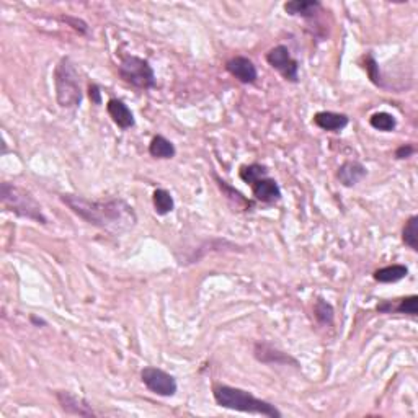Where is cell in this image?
I'll list each match as a JSON object with an SVG mask.
<instances>
[{
    "label": "cell",
    "mask_w": 418,
    "mask_h": 418,
    "mask_svg": "<svg viewBox=\"0 0 418 418\" xmlns=\"http://www.w3.org/2000/svg\"><path fill=\"white\" fill-rule=\"evenodd\" d=\"M0 201H2L3 208L14 213L15 216L30 219L38 224H47V218L43 213L41 205L25 188L16 187L10 182H3L0 185Z\"/></svg>",
    "instance_id": "obj_4"
},
{
    "label": "cell",
    "mask_w": 418,
    "mask_h": 418,
    "mask_svg": "<svg viewBox=\"0 0 418 418\" xmlns=\"http://www.w3.org/2000/svg\"><path fill=\"white\" fill-rule=\"evenodd\" d=\"M314 316H316L317 322L322 325H332L335 321V309L329 301L324 297H317L316 304H314Z\"/></svg>",
    "instance_id": "obj_19"
},
{
    "label": "cell",
    "mask_w": 418,
    "mask_h": 418,
    "mask_svg": "<svg viewBox=\"0 0 418 418\" xmlns=\"http://www.w3.org/2000/svg\"><path fill=\"white\" fill-rule=\"evenodd\" d=\"M402 240L413 252L418 250V216H410L402 229Z\"/></svg>",
    "instance_id": "obj_22"
},
{
    "label": "cell",
    "mask_w": 418,
    "mask_h": 418,
    "mask_svg": "<svg viewBox=\"0 0 418 418\" xmlns=\"http://www.w3.org/2000/svg\"><path fill=\"white\" fill-rule=\"evenodd\" d=\"M253 356L257 358V361L264 364H279V366H290L292 364L294 368H299V363H297L296 358H292L288 353H284L278 348L271 347L270 343L265 342H258L253 347Z\"/></svg>",
    "instance_id": "obj_8"
},
{
    "label": "cell",
    "mask_w": 418,
    "mask_h": 418,
    "mask_svg": "<svg viewBox=\"0 0 418 418\" xmlns=\"http://www.w3.org/2000/svg\"><path fill=\"white\" fill-rule=\"evenodd\" d=\"M369 124H371V128L378 129V131L391 132L397 128V119H395L394 115L386 113V111H378V113H374L369 118Z\"/></svg>",
    "instance_id": "obj_20"
},
{
    "label": "cell",
    "mask_w": 418,
    "mask_h": 418,
    "mask_svg": "<svg viewBox=\"0 0 418 418\" xmlns=\"http://www.w3.org/2000/svg\"><path fill=\"white\" fill-rule=\"evenodd\" d=\"M30 321H32V324L34 327H45L46 325V321H45V318H41V317L32 316V317H30Z\"/></svg>",
    "instance_id": "obj_28"
},
{
    "label": "cell",
    "mask_w": 418,
    "mask_h": 418,
    "mask_svg": "<svg viewBox=\"0 0 418 418\" xmlns=\"http://www.w3.org/2000/svg\"><path fill=\"white\" fill-rule=\"evenodd\" d=\"M268 175V169H266L265 165H260V163H250V165H244L240 167L239 176L242 182H245L247 185L255 183L257 180L264 178V176Z\"/></svg>",
    "instance_id": "obj_21"
},
{
    "label": "cell",
    "mask_w": 418,
    "mask_h": 418,
    "mask_svg": "<svg viewBox=\"0 0 418 418\" xmlns=\"http://www.w3.org/2000/svg\"><path fill=\"white\" fill-rule=\"evenodd\" d=\"M413 154H415V148H413L412 144H402L395 150V159H397V161H404V159L412 157Z\"/></svg>",
    "instance_id": "obj_26"
},
{
    "label": "cell",
    "mask_w": 418,
    "mask_h": 418,
    "mask_svg": "<svg viewBox=\"0 0 418 418\" xmlns=\"http://www.w3.org/2000/svg\"><path fill=\"white\" fill-rule=\"evenodd\" d=\"M149 154L152 155L154 159H159V161H169V159L175 157L176 149L174 142L167 139V137L157 135L152 137V141H150Z\"/></svg>",
    "instance_id": "obj_16"
},
{
    "label": "cell",
    "mask_w": 418,
    "mask_h": 418,
    "mask_svg": "<svg viewBox=\"0 0 418 418\" xmlns=\"http://www.w3.org/2000/svg\"><path fill=\"white\" fill-rule=\"evenodd\" d=\"M250 188H252V193H253V196H255V200L260 202H265V205H273V202H278L283 196L281 188H279L277 180L271 178L270 175L257 180L255 183L250 185Z\"/></svg>",
    "instance_id": "obj_11"
},
{
    "label": "cell",
    "mask_w": 418,
    "mask_h": 418,
    "mask_svg": "<svg viewBox=\"0 0 418 418\" xmlns=\"http://www.w3.org/2000/svg\"><path fill=\"white\" fill-rule=\"evenodd\" d=\"M226 69L240 84H255L258 79L257 66L253 64L252 59L245 58V56H234V58L226 62Z\"/></svg>",
    "instance_id": "obj_9"
},
{
    "label": "cell",
    "mask_w": 418,
    "mask_h": 418,
    "mask_svg": "<svg viewBox=\"0 0 418 418\" xmlns=\"http://www.w3.org/2000/svg\"><path fill=\"white\" fill-rule=\"evenodd\" d=\"M56 399H58L61 408L69 415L77 417H95V412L87 400L79 397V395L72 394L71 391H58L56 392Z\"/></svg>",
    "instance_id": "obj_10"
},
{
    "label": "cell",
    "mask_w": 418,
    "mask_h": 418,
    "mask_svg": "<svg viewBox=\"0 0 418 418\" xmlns=\"http://www.w3.org/2000/svg\"><path fill=\"white\" fill-rule=\"evenodd\" d=\"M62 21H66V23H69V27H72L76 32H79L82 34H85L89 32L87 23L82 21L80 19H76V16H62Z\"/></svg>",
    "instance_id": "obj_25"
},
{
    "label": "cell",
    "mask_w": 418,
    "mask_h": 418,
    "mask_svg": "<svg viewBox=\"0 0 418 418\" xmlns=\"http://www.w3.org/2000/svg\"><path fill=\"white\" fill-rule=\"evenodd\" d=\"M141 381L150 392L161 395V397H174L178 391L176 379L163 369L154 368V366H148V368L142 369Z\"/></svg>",
    "instance_id": "obj_6"
},
{
    "label": "cell",
    "mask_w": 418,
    "mask_h": 418,
    "mask_svg": "<svg viewBox=\"0 0 418 418\" xmlns=\"http://www.w3.org/2000/svg\"><path fill=\"white\" fill-rule=\"evenodd\" d=\"M152 202H154L155 213H157L159 216H165V214L172 213L175 208L174 196H172L170 191H167V189H163V188L155 189L154 195H152Z\"/></svg>",
    "instance_id": "obj_18"
},
{
    "label": "cell",
    "mask_w": 418,
    "mask_h": 418,
    "mask_svg": "<svg viewBox=\"0 0 418 418\" xmlns=\"http://www.w3.org/2000/svg\"><path fill=\"white\" fill-rule=\"evenodd\" d=\"M391 312H399V314H407L410 317L418 316V296H408L399 301L397 305L391 303Z\"/></svg>",
    "instance_id": "obj_23"
},
{
    "label": "cell",
    "mask_w": 418,
    "mask_h": 418,
    "mask_svg": "<svg viewBox=\"0 0 418 418\" xmlns=\"http://www.w3.org/2000/svg\"><path fill=\"white\" fill-rule=\"evenodd\" d=\"M213 395L219 407L227 408V410L252 413V415H262L268 418L283 417V413L279 412L273 404L266 402L264 399H258L252 392L239 389V387L214 384Z\"/></svg>",
    "instance_id": "obj_2"
},
{
    "label": "cell",
    "mask_w": 418,
    "mask_h": 418,
    "mask_svg": "<svg viewBox=\"0 0 418 418\" xmlns=\"http://www.w3.org/2000/svg\"><path fill=\"white\" fill-rule=\"evenodd\" d=\"M408 268L405 265L394 264L389 266H384V268H379L374 271L373 278L376 279L378 283H397L400 279L407 278Z\"/></svg>",
    "instance_id": "obj_17"
},
{
    "label": "cell",
    "mask_w": 418,
    "mask_h": 418,
    "mask_svg": "<svg viewBox=\"0 0 418 418\" xmlns=\"http://www.w3.org/2000/svg\"><path fill=\"white\" fill-rule=\"evenodd\" d=\"M106 111H108L110 118L113 119V123L121 129H131L136 124L135 115L129 106L123 100L118 98H110L106 103Z\"/></svg>",
    "instance_id": "obj_12"
},
{
    "label": "cell",
    "mask_w": 418,
    "mask_h": 418,
    "mask_svg": "<svg viewBox=\"0 0 418 418\" xmlns=\"http://www.w3.org/2000/svg\"><path fill=\"white\" fill-rule=\"evenodd\" d=\"M89 97L93 105H102V90L97 84H89Z\"/></svg>",
    "instance_id": "obj_27"
},
{
    "label": "cell",
    "mask_w": 418,
    "mask_h": 418,
    "mask_svg": "<svg viewBox=\"0 0 418 418\" xmlns=\"http://www.w3.org/2000/svg\"><path fill=\"white\" fill-rule=\"evenodd\" d=\"M118 74L126 84L141 90L155 89L157 79L155 72L148 59L137 58V56H124L118 66Z\"/></svg>",
    "instance_id": "obj_5"
},
{
    "label": "cell",
    "mask_w": 418,
    "mask_h": 418,
    "mask_svg": "<svg viewBox=\"0 0 418 418\" xmlns=\"http://www.w3.org/2000/svg\"><path fill=\"white\" fill-rule=\"evenodd\" d=\"M266 62L270 64L275 71H278L283 76L284 80L296 84L299 82V62L291 56V51L288 46L278 45L266 53Z\"/></svg>",
    "instance_id": "obj_7"
},
{
    "label": "cell",
    "mask_w": 418,
    "mask_h": 418,
    "mask_svg": "<svg viewBox=\"0 0 418 418\" xmlns=\"http://www.w3.org/2000/svg\"><path fill=\"white\" fill-rule=\"evenodd\" d=\"M61 201L67 206L76 216L84 219L90 226L111 232V234H123L131 231L137 222L135 208L121 198H110V200H89L80 195H61Z\"/></svg>",
    "instance_id": "obj_1"
},
{
    "label": "cell",
    "mask_w": 418,
    "mask_h": 418,
    "mask_svg": "<svg viewBox=\"0 0 418 418\" xmlns=\"http://www.w3.org/2000/svg\"><path fill=\"white\" fill-rule=\"evenodd\" d=\"M366 175H368V169H366L363 163L358 162V161L343 162L337 170L338 182L347 188L355 187V185L360 183Z\"/></svg>",
    "instance_id": "obj_13"
},
{
    "label": "cell",
    "mask_w": 418,
    "mask_h": 418,
    "mask_svg": "<svg viewBox=\"0 0 418 418\" xmlns=\"http://www.w3.org/2000/svg\"><path fill=\"white\" fill-rule=\"evenodd\" d=\"M56 100L64 110L79 108L84 92L80 87V74L71 58H62L54 69Z\"/></svg>",
    "instance_id": "obj_3"
},
{
    "label": "cell",
    "mask_w": 418,
    "mask_h": 418,
    "mask_svg": "<svg viewBox=\"0 0 418 418\" xmlns=\"http://www.w3.org/2000/svg\"><path fill=\"white\" fill-rule=\"evenodd\" d=\"M364 71L366 74L369 76V79L374 85H378V87H381L382 80H381V74H379V66L376 62V59L373 58V54L364 56Z\"/></svg>",
    "instance_id": "obj_24"
},
{
    "label": "cell",
    "mask_w": 418,
    "mask_h": 418,
    "mask_svg": "<svg viewBox=\"0 0 418 418\" xmlns=\"http://www.w3.org/2000/svg\"><path fill=\"white\" fill-rule=\"evenodd\" d=\"M283 8L291 16L314 19L322 10V3L318 0H291V2L284 3Z\"/></svg>",
    "instance_id": "obj_15"
},
{
    "label": "cell",
    "mask_w": 418,
    "mask_h": 418,
    "mask_svg": "<svg viewBox=\"0 0 418 418\" xmlns=\"http://www.w3.org/2000/svg\"><path fill=\"white\" fill-rule=\"evenodd\" d=\"M314 124L321 128L322 131L340 132L350 123V118L343 113H335V111H318L312 118Z\"/></svg>",
    "instance_id": "obj_14"
}]
</instances>
